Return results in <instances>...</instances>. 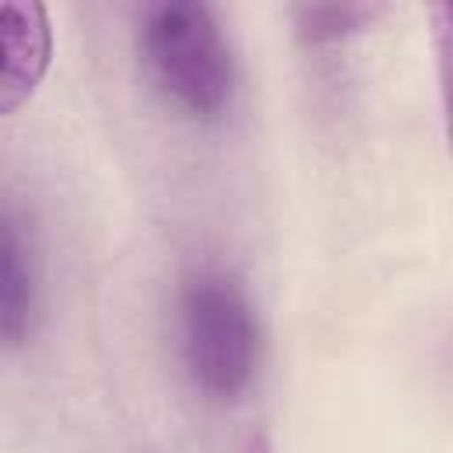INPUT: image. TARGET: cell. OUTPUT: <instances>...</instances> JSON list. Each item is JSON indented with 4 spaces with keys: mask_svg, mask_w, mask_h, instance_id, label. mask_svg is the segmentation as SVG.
Returning <instances> with one entry per match:
<instances>
[{
    "mask_svg": "<svg viewBox=\"0 0 453 453\" xmlns=\"http://www.w3.org/2000/svg\"><path fill=\"white\" fill-rule=\"evenodd\" d=\"M145 78L180 117L216 124L237 96V57L216 11L198 0L145 4L134 21Z\"/></svg>",
    "mask_w": 453,
    "mask_h": 453,
    "instance_id": "obj_1",
    "label": "cell"
},
{
    "mask_svg": "<svg viewBox=\"0 0 453 453\" xmlns=\"http://www.w3.org/2000/svg\"><path fill=\"white\" fill-rule=\"evenodd\" d=\"M177 343L191 386L212 403H234L258 372V315L244 283L219 269H195L177 294Z\"/></svg>",
    "mask_w": 453,
    "mask_h": 453,
    "instance_id": "obj_2",
    "label": "cell"
},
{
    "mask_svg": "<svg viewBox=\"0 0 453 453\" xmlns=\"http://www.w3.org/2000/svg\"><path fill=\"white\" fill-rule=\"evenodd\" d=\"M42 319L39 255L25 219L0 202V350L32 343Z\"/></svg>",
    "mask_w": 453,
    "mask_h": 453,
    "instance_id": "obj_3",
    "label": "cell"
},
{
    "mask_svg": "<svg viewBox=\"0 0 453 453\" xmlns=\"http://www.w3.org/2000/svg\"><path fill=\"white\" fill-rule=\"evenodd\" d=\"M50 60V11L35 0H0V117H11L35 96Z\"/></svg>",
    "mask_w": 453,
    "mask_h": 453,
    "instance_id": "obj_4",
    "label": "cell"
},
{
    "mask_svg": "<svg viewBox=\"0 0 453 453\" xmlns=\"http://www.w3.org/2000/svg\"><path fill=\"white\" fill-rule=\"evenodd\" d=\"M290 14L304 42L326 46V42H340V39H350L372 28L382 7L379 4H297Z\"/></svg>",
    "mask_w": 453,
    "mask_h": 453,
    "instance_id": "obj_5",
    "label": "cell"
},
{
    "mask_svg": "<svg viewBox=\"0 0 453 453\" xmlns=\"http://www.w3.org/2000/svg\"><path fill=\"white\" fill-rule=\"evenodd\" d=\"M251 453H273V449H269L265 442H255V446H251Z\"/></svg>",
    "mask_w": 453,
    "mask_h": 453,
    "instance_id": "obj_6",
    "label": "cell"
}]
</instances>
